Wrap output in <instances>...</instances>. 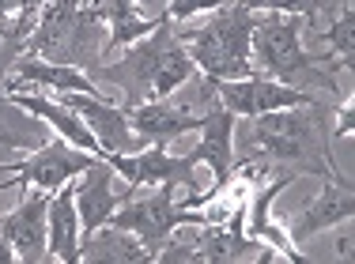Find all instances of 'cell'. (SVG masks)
Returning <instances> with one entry per match:
<instances>
[{
    "label": "cell",
    "mask_w": 355,
    "mask_h": 264,
    "mask_svg": "<svg viewBox=\"0 0 355 264\" xmlns=\"http://www.w3.org/2000/svg\"><path fill=\"white\" fill-rule=\"evenodd\" d=\"M333 109L321 102L272 109V114L253 117L250 148L239 166L246 177H272V174H318V177H340L333 163Z\"/></svg>",
    "instance_id": "6da1fadb"
},
{
    "label": "cell",
    "mask_w": 355,
    "mask_h": 264,
    "mask_svg": "<svg viewBox=\"0 0 355 264\" xmlns=\"http://www.w3.org/2000/svg\"><path fill=\"white\" fill-rule=\"evenodd\" d=\"M197 76V64L185 53L182 38H178L171 19H159V27L148 34V38L125 46L121 61L114 64H98L91 72V80H106L114 87L125 91V109L140 106V102L151 98H166L174 95L182 83H189Z\"/></svg>",
    "instance_id": "7a4b0ae2"
},
{
    "label": "cell",
    "mask_w": 355,
    "mask_h": 264,
    "mask_svg": "<svg viewBox=\"0 0 355 264\" xmlns=\"http://www.w3.org/2000/svg\"><path fill=\"white\" fill-rule=\"evenodd\" d=\"M302 30H306L302 15L257 12V23H253V34H250L253 72L299 91H318V87L336 91V76L321 68V61H333V53H310L302 46Z\"/></svg>",
    "instance_id": "3957f363"
},
{
    "label": "cell",
    "mask_w": 355,
    "mask_h": 264,
    "mask_svg": "<svg viewBox=\"0 0 355 264\" xmlns=\"http://www.w3.org/2000/svg\"><path fill=\"white\" fill-rule=\"evenodd\" d=\"M257 23V12H250L242 0L208 12V19L193 30H178L185 53L193 57L200 76L208 80H246L253 72L250 61V34Z\"/></svg>",
    "instance_id": "277c9868"
},
{
    "label": "cell",
    "mask_w": 355,
    "mask_h": 264,
    "mask_svg": "<svg viewBox=\"0 0 355 264\" xmlns=\"http://www.w3.org/2000/svg\"><path fill=\"white\" fill-rule=\"evenodd\" d=\"M103 34L106 23L95 12V0H49L19 57H46L57 64L91 68L103 61V42H98Z\"/></svg>",
    "instance_id": "5b68a950"
},
{
    "label": "cell",
    "mask_w": 355,
    "mask_h": 264,
    "mask_svg": "<svg viewBox=\"0 0 355 264\" xmlns=\"http://www.w3.org/2000/svg\"><path fill=\"white\" fill-rule=\"evenodd\" d=\"M178 189H182V185H174V182L155 185V189L144 193V197L137 193L132 200H125L121 208L110 215V223H114V227L132 231L140 238V245L151 253V261L159 257V249L171 242V234L178 231V227H205V223H212L208 211L185 208L182 197H178Z\"/></svg>",
    "instance_id": "8992f818"
},
{
    "label": "cell",
    "mask_w": 355,
    "mask_h": 264,
    "mask_svg": "<svg viewBox=\"0 0 355 264\" xmlns=\"http://www.w3.org/2000/svg\"><path fill=\"white\" fill-rule=\"evenodd\" d=\"M91 159H98V155L76 148L64 136H53V140L42 143L35 155L19 159V163H0V189H12V185L27 189V185H35V189L57 193L72 177H80L91 166Z\"/></svg>",
    "instance_id": "52a82bcc"
},
{
    "label": "cell",
    "mask_w": 355,
    "mask_h": 264,
    "mask_svg": "<svg viewBox=\"0 0 355 264\" xmlns=\"http://www.w3.org/2000/svg\"><path fill=\"white\" fill-rule=\"evenodd\" d=\"M110 159V166L132 185V189H155V185H182V189L197 193V163L189 155H171L166 143H148L140 151H129V155H103Z\"/></svg>",
    "instance_id": "ba28073f"
},
{
    "label": "cell",
    "mask_w": 355,
    "mask_h": 264,
    "mask_svg": "<svg viewBox=\"0 0 355 264\" xmlns=\"http://www.w3.org/2000/svg\"><path fill=\"white\" fill-rule=\"evenodd\" d=\"M61 102L69 109H76L80 121L95 132L103 155H129V151L148 148V140L129 125V109L117 106V102H110L103 95H76V91H64Z\"/></svg>",
    "instance_id": "9c48e42d"
},
{
    "label": "cell",
    "mask_w": 355,
    "mask_h": 264,
    "mask_svg": "<svg viewBox=\"0 0 355 264\" xmlns=\"http://www.w3.org/2000/svg\"><path fill=\"white\" fill-rule=\"evenodd\" d=\"M208 91H212V80L205 76V83H200V91H197V102L205 98ZM197 102H178L174 95L140 102V106L129 109V125L148 143H171V140H178V136L200 129V121H205V106L197 109Z\"/></svg>",
    "instance_id": "30bf717a"
},
{
    "label": "cell",
    "mask_w": 355,
    "mask_h": 264,
    "mask_svg": "<svg viewBox=\"0 0 355 264\" xmlns=\"http://www.w3.org/2000/svg\"><path fill=\"white\" fill-rule=\"evenodd\" d=\"M216 83V98L231 109L234 117H261L272 114V109H287V106H302V102H314V91H299L276 83L268 76H246V80H212Z\"/></svg>",
    "instance_id": "8fae6325"
},
{
    "label": "cell",
    "mask_w": 355,
    "mask_h": 264,
    "mask_svg": "<svg viewBox=\"0 0 355 264\" xmlns=\"http://www.w3.org/2000/svg\"><path fill=\"white\" fill-rule=\"evenodd\" d=\"M72 189H76V211H80L83 234L106 227L110 215H114L125 200H132L140 193V189H132V185L117 189V170L110 166V159H103V155L91 159V166L80 174V182H76Z\"/></svg>",
    "instance_id": "7c38bea8"
},
{
    "label": "cell",
    "mask_w": 355,
    "mask_h": 264,
    "mask_svg": "<svg viewBox=\"0 0 355 264\" xmlns=\"http://www.w3.org/2000/svg\"><path fill=\"white\" fill-rule=\"evenodd\" d=\"M49 197L46 189H23V200L15 204L8 215H0V234L12 242L15 249V264H42L49 261L46 253V211H49Z\"/></svg>",
    "instance_id": "4fadbf2b"
},
{
    "label": "cell",
    "mask_w": 355,
    "mask_h": 264,
    "mask_svg": "<svg viewBox=\"0 0 355 264\" xmlns=\"http://www.w3.org/2000/svg\"><path fill=\"white\" fill-rule=\"evenodd\" d=\"M234 121H239V117H234L219 98H212L205 106L200 140H197V148L189 151L193 163H208L212 182H216L212 189H227V185H231V174H234V163H239V155H234Z\"/></svg>",
    "instance_id": "5bb4252c"
},
{
    "label": "cell",
    "mask_w": 355,
    "mask_h": 264,
    "mask_svg": "<svg viewBox=\"0 0 355 264\" xmlns=\"http://www.w3.org/2000/svg\"><path fill=\"white\" fill-rule=\"evenodd\" d=\"M352 215H355V193H352L348 177H321V193L302 208L299 219H291V223L284 227V231L291 238V245L302 249V242H310V238L321 234V231H333V227H340L344 219H352Z\"/></svg>",
    "instance_id": "9a60e30c"
},
{
    "label": "cell",
    "mask_w": 355,
    "mask_h": 264,
    "mask_svg": "<svg viewBox=\"0 0 355 264\" xmlns=\"http://www.w3.org/2000/svg\"><path fill=\"white\" fill-rule=\"evenodd\" d=\"M242 219H246V208L234 211L227 223H205L193 234V253H197V264H239V261H257L265 253V242L250 238L242 231Z\"/></svg>",
    "instance_id": "2e32d148"
},
{
    "label": "cell",
    "mask_w": 355,
    "mask_h": 264,
    "mask_svg": "<svg viewBox=\"0 0 355 264\" xmlns=\"http://www.w3.org/2000/svg\"><path fill=\"white\" fill-rule=\"evenodd\" d=\"M23 83H35V87H49L57 95L76 91V95H103L106 91L91 80V72L76 64H57V61H42V57H19L12 61V72L4 76V91H19Z\"/></svg>",
    "instance_id": "e0dca14e"
},
{
    "label": "cell",
    "mask_w": 355,
    "mask_h": 264,
    "mask_svg": "<svg viewBox=\"0 0 355 264\" xmlns=\"http://www.w3.org/2000/svg\"><path fill=\"white\" fill-rule=\"evenodd\" d=\"M80 211H76V189L72 182L49 197V211H46V253L49 261L61 264H76L80 261Z\"/></svg>",
    "instance_id": "ac0fdd59"
},
{
    "label": "cell",
    "mask_w": 355,
    "mask_h": 264,
    "mask_svg": "<svg viewBox=\"0 0 355 264\" xmlns=\"http://www.w3.org/2000/svg\"><path fill=\"white\" fill-rule=\"evenodd\" d=\"M8 98H12L19 109H27V114L42 117V121H46V125H49V129H53L57 136H64V140H69V143H76V148L91 151V155H103V148H98L95 132H91L87 125L80 121V114H76V109H69L61 98H46V95H23V91H12Z\"/></svg>",
    "instance_id": "d6986e66"
},
{
    "label": "cell",
    "mask_w": 355,
    "mask_h": 264,
    "mask_svg": "<svg viewBox=\"0 0 355 264\" xmlns=\"http://www.w3.org/2000/svg\"><path fill=\"white\" fill-rule=\"evenodd\" d=\"M95 12L103 15V23H106L103 61L110 53H117V49L132 46V42H140V38H148V34L159 27V19H163V15H144L140 12V0H103V4H95Z\"/></svg>",
    "instance_id": "ffe728a7"
},
{
    "label": "cell",
    "mask_w": 355,
    "mask_h": 264,
    "mask_svg": "<svg viewBox=\"0 0 355 264\" xmlns=\"http://www.w3.org/2000/svg\"><path fill=\"white\" fill-rule=\"evenodd\" d=\"M80 261H98V264H151V253L140 245V238L132 231L106 223L98 231L87 234V242H80Z\"/></svg>",
    "instance_id": "44dd1931"
},
{
    "label": "cell",
    "mask_w": 355,
    "mask_h": 264,
    "mask_svg": "<svg viewBox=\"0 0 355 264\" xmlns=\"http://www.w3.org/2000/svg\"><path fill=\"white\" fill-rule=\"evenodd\" d=\"M250 12H284V15H302L306 27L314 30L321 19H333V12L348 0H242Z\"/></svg>",
    "instance_id": "7402d4cb"
},
{
    "label": "cell",
    "mask_w": 355,
    "mask_h": 264,
    "mask_svg": "<svg viewBox=\"0 0 355 264\" xmlns=\"http://www.w3.org/2000/svg\"><path fill=\"white\" fill-rule=\"evenodd\" d=\"M318 34H325V42H329V49L336 53V61H340L344 72H352L355 68V34H352V0L348 4H340L333 12V19H329V27L325 30H318Z\"/></svg>",
    "instance_id": "603a6c76"
},
{
    "label": "cell",
    "mask_w": 355,
    "mask_h": 264,
    "mask_svg": "<svg viewBox=\"0 0 355 264\" xmlns=\"http://www.w3.org/2000/svg\"><path fill=\"white\" fill-rule=\"evenodd\" d=\"M223 4H227V0H166L163 19L185 23V19H193V15H200V12H216V8H223Z\"/></svg>",
    "instance_id": "cb8c5ba5"
},
{
    "label": "cell",
    "mask_w": 355,
    "mask_h": 264,
    "mask_svg": "<svg viewBox=\"0 0 355 264\" xmlns=\"http://www.w3.org/2000/svg\"><path fill=\"white\" fill-rule=\"evenodd\" d=\"M352 121H355V106L352 98H344V106L336 109V125H333V140L336 136H352Z\"/></svg>",
    "instance_id": "d4e9b609"
},
{
    "label": "cell",
    "mask_w": 355,
    "mask_h": 264,
    "mask_svg": "<svg viewBox=\"0 0 355 264\" xmlns=\"http://www.w3.org/2000/svg\"><path fill=\"white\" fill-rule=\"evenodd\" d=\"M352 219H344V231H340V242H336V257L340 261H352V231H348Z\"/></svg>",
    "instance_id": "484cf974"
},
{
    "label": "cell",
    "mask_w": 355,
    "mask_h": 264,
    "mask_svg": "<svg viewBox=\"0 0 355 264\" xmlns=\"http://www.w3.org/2000/svg\"><path fill=\"white\" fill-rule=\"evenodd\" d=\"M23 8V0H0V19H15Z\"/></svg>",
    "instance_id": "4316f807"
},
{
    "label": "cell",
    "mask_w": 355,
    "mask_h": 264,
    "mask_svg": "<svg viewBox=\"0 0 355 264\" xmlns=\"http://www.w3.org/2000/svg\"><path fill=\"white\" fill-rule=\"evenodd\" d=\"M0 264H15V249H12V242H8L4 234H0Z\"/></svg>",
    "instance_id": "83f0119b"
},
{
    "label": "cell",
    "mask_w": 355,
    "mask_h": 264,
    "mask_svg": "<svg viewBox=\"0 0 355 264\" xmlns=\"http://www.w3.org/2000/svg\"><path fill=\"white\" fill-rule=\"evenodd\" d=\"M0 23H4V19H0ZM0 46H4V27H0Z\"/></svg>",
    "instance_id": "f1b7e54d"
}]
</instances>
